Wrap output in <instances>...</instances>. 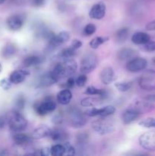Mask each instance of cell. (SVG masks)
<instances>
[{
    "label": "cell",
    "instance_id": "24",
    "mask_svg": "<svg viewBox=\"0 0 155 156\" xmlns=\"http://www.w3.org/2000/svg\"><path fill=\"white\" fill-rule=\"evenodd\" d=\"M150 41V36L147 33L142 31L135 32L132 37V41L137 45H144Z\"/></svg>",
    "mask_w": 155,
    "mask_h": 156
},
{
    "label": "cell",
    "instance_id": "34",
    "mask_svg": "<svg viewBox=\"0 0 155 156\" xmlns=\"http://www.w3.org/2000/svg\"><path fill=\"white\" fill-rule=\"evenodd\" d=\"M89 138L90 137L88 133H79L76 136V142L80 146H84V145L88 144V142H89Z\"/></svg>",
    "mask_w": 155,
    "mask_h": 156
},
{
    "label": "cell",
    "instance_id": "23",
    "mask_svg": "<svg viewBox=\"0 0 155 156\" xmlns=\"http://www.w3.org/2000/svg\"><path fill=\"white\" fill-rule=\"evenodd\" d=\"M57 80L54 77L52 72H49V73H45L42 76H40V79L39 81V86L42 87V88L50 87L54 84L57 83Z\"/></svg>",
    "mask_w": 155,
    "mask_h": 156
},
{
    "label": "cell",
    "instance_id": "9",
    "mask_svg": "<svg viewBox=\"0 0 155 156\" xmlns=\"http://www.w3.org/2000/svg\"><path fill=\"white\" fill-rule=\"evenodd\" d=\"M116 111V108L113 105H107L102 108H97L95 107L88 108L84 111V114L88 117H97L99 116L100 117H106L112 115Z\"/></svg>",
    "mask_w": 155,
    "mask_h": 156
},
{
    "label": "cell",
    "instance_id": "19",
    "mask_svg": "<svg viewBox=\"0 0 155 156\" xmlns=\"http://www.w3.org/2000/svg\"><path fill=\"white\" fill-rule=\"evenodd\" d=\"M50 137L52 140L55 142H62L65 141L68 137L66 131L60 127H54L51 129L50 133Z\"/></svg>",
    "mask_w": 155,
    "mask_h": 156
},
{
    "label": "cell",
    "instance_id": "45",
    "mask_svg": "<svg viewBox=\"0 0 155 156\" xmlns=\"http://www.w3.org/2000/svg\"><path fill=\"white\" fill-rule=\"evenodd\" d=\"M63 121V118L61 115H55L53 117V122L56 125H60Z\"/></svg>",
    "mask_w": 155,
    "mask_h": 156
},
{
    "label": "cell",
    "instance_id": "38",
    "mask_svg": "<svg viewBox=\"0 0 155 156\" xmlns=\"http://www.w3.org/2000/svg\"><path fill=\"white\" fill-rule=\"evenodd\" d=\"M87 81H88V77H87L86 74H84L82 73L81 75L78 76L77 79H75V84L80 88H82L85 85Z\"/></svg>",
    "mask_w": 155,
    "mask_h": 156
},
{
    "label": "cell",
    "instance_id": "20",
    "mask_svg": "<svg viewBox=\"0 0 155 156\" xmlns=\"http://www.w3.org/2000/svg\"><path fill=\"white\" fill-rule=\"evenodd\" d=\"M71 98H72V93L68 88H63L57 94L56 97L58 103L62 105H68L71 102Z\"/></svg>",
    "mask_w": 155,
    "mask_h": 156
},
{
    "label": "cell",
    "instance_id": "26",
    "mask_svg": "<svg viewBox=\"0 0 155 156\" xmlns=\"http://www.w3.org/2000/svg\"><path fill=\"white\" fill-rule=\"evenodd\" d=\"M42 59L36 55H30L24 58L22 61L23 66L24 67H31L33 66H36L41 63Z\"/></svg>",
    "mask_w": 155,
    "mask_h": 156
},
{
    "label": "cell",
    "instance_id": "3",
    "mask_svg": "<svg viewBox=\"0 0 155 156\" xmlns=\"http://www.w3.org/2000/svg\"><path fill=\"white\" fill-rule=\"evenodd\" d=\"M33 109L39 116H46L56 109V103L53 97H47L33 105Z\"/></svg>",
    "mask_w": 155,
    "mask_h": 156
},
{
    "label": "cell",
    "instance_id": "10",
    "mask_svg": "<svg viewBox=\"0 0 155 156\" xmlns=\"http://www.w3.org/2000/svg\"><path fill=\"white\" fill-rule=\"evenodd\" d=\"M139 144L147 151H155V130L144 133L139 137Z\"/></svg>",
    "mask_w": 155,
    "mask_h": 156
},
{
    "label": "cell",
    "instance_id": "30",
    "mask_svg": "<svg viewBox=\"0 0 155 156\" xmlns=\"http://www.w3.org/2000/svg\"><path fill=\"white\" fill-rule=\"evenodd\" d=\"M129 34V27H122L117 30L115 34V37L119 42H125L127 40Z\"/></svg>",
    "mask_w": 155,
    "mask_h": 156
},
{
    "label": "cell",
    "instance_id": "40",
    "mask_svg": "<svg viewBox=\"0 0 155 156\" xmlns=\"http://www.w3.org/2000/svg\"><path fill=\"white\" fill-rule=\"evenodd\" d=\"M64 147H65V155H74L75 154V149L68 142H65L64 143Z\"/></svg>",
    "mask_w": 155,
    "mask_h": 156
},
{
    "label": "cell",
    "instance_id": "17",
    "mask_svg": "<svg viewBox=\"0 0 155 156\" xmlns=\"http://www.w3.org/2000/svg\"><path fill=\"white\" fill-rule=\"evenodd\" d=\"M13 141L16 146H20V147H24L27 146L29 143H31V136H28L27 134L24 133L17 132L14 134L13 136Z\"/></svg>",
    "mask_w": 155,
    "mask_h": 156
},
{
    "label": "cell",
    "instance_id": "47",
    "mask_svg": "<svg viewBox=\"0 0 155 156\" xmlns=\"http://www.w3.org/2000/svg\"><path fill=\"white\" fill-rule=\"evenodd\" d=\"M5 125V120L0 117V128H2Z\"/></svg>",
    "mask_w": 155,
    "mask_h": 156
},
{
    "label": "cell",
    "instance_id": "50",
    "mask_svg": "<svg viewBox=\"0 0 155 156\" xmlns=\"http://www.w3.org/2000/svg\"><path fill=\"white\" fill-rule=\"evenodd\" d=\"M152 61H153V62L155 63V56H154V57L152 58Z\"/></svg>",
    "mask_w": 155,
    "mask_h": 156
},
{
    "label": "cell",
    "instance_id": "35",
    "mask_svg": "<svg viewBox=\"0 0 155 156\" xmlns=\"http://www.w3.org/2000/svg\"><path fill=\"white\" fill-rule=\"evenodd\" d=\"M24 106H25V98H24V94H18L15 101V110L19 111L24 109Z\"/></svg>",
    "mask_w": 155,
    "mask_h": 156
},
{
    "label": "cell",
    "instance_id": "18",
    "mask_svg": "<svg viewBox=\"0 0 155 156\" xmlns=\"http://www.w3.org/2000/svg\"><path fill=\"white\" fill-rule=\"evenodd\" d=\"M50 130H51V129L47 126H46V125H40L33 130L30 136H31L32 140H42V139L46 138V137L50 136Z\"/></svg>",
    "mask_w": 155,
    "mask_h": 156
},
{
    "label": "cell",
    "instance_id": "2",
    "mask_svg": "<svg viewBox=\"0 0 155 156\" xmlns=\"http://www.w3.org/2000/svg\"><path fill=\"white\" fill-rule=\"evenodd\" d=\"M9 126L12 132H22L27 128V121L18 111L14 110L8 117Z\"/></svg>",
    "mask_w": 155,
    "mask_h": 156
},
{
    "label": "cell",
    "instance_id": "21",
    "mask_svg": "<svg viewBox=\"0 0 155 156\" xmlns=\"http://www.w3.org/2000/svg\"><path fill=\"white\" fill-rule=\"evenodd\" d=\"M119 59L122 61H129L138 56V53L135 50L131 48H122L118 52Z\"/></svg>",
    "mask_w": 155,
    "mask_h": 156
},
{
    "label": "cell",
    "instance_id": "11",
    "mask_svg": "<svg viewBox=\"0 0 155 156\" xmlns=\"http://www.w3.org/2000/svg\"><path fill=\"white\" fill-rule=\"evenodd\" d=\"M147 61L144 58L137 57L128 61L126 64V69L130 73H138L142 71L147 67Z\"/></svg>",
    "mask_w": 155,
    "mask_h": 156
},
{
    "label": "cell",
    "instance_id": "43",
    "mask_svg": "<svg viewBox=\"0 0 155 156\" xmlns=\"http://www.w3.org/2000/svg\"><path fill=\"white\" fill-rule=\"evenodd\" d=\"M82 46V42L80 41V40L78 39H74L72 41H71V47L73 48L74 50H77L78 49H80Z\"/></svg>",
    "mask_w": 155,
    "mask_h": 156
},
{
    "label": "cell",
    "instance_id": "39",
    "mask_svg": "<svg viewBox=\"0 0 155 156\" xmlns=\"http://www.w3.org/2000/svg\"><path fill=\"white\" fill-rule=\"evenodd\" d=\"M12 82H11V80L9 79V78H4L2 80H0V87L2 88L3 90H8L12 88Z\"/></svg>",
    "mask_w": 155,
    "mask_h": 156
},
{
    "label": "cell",
    "instance_id": "8",
    "mask_svg": "<svg viewBox=\"0 0 155 156\" xmlns=\"http://www.w3.org/2000/svg\"><path fill=\"white\" fill-rule=\"evenodd\" d=\"M71 126L75 129H80L85 126L87 123L86 114L76 108H71L68 111Z\"/></svg>",
    "mask_w": 155,
    "mask_h": 156
},
{
    "label": "cell",
    "instance_id": "4",
    "mask_svg": "<svg viewBox=\"0 0 155 156\" xmlns=\"http://www.w3.org/2000/svg\"><path fill=\"white\" fill-rule=\"evenodd\" d=\"M91 127L97 133L100 135L112 133L115 130L114 125L110 121L106 120L105 117H101V118L94 120L91 123Z\"/></svg>",
    "mask_w": 155,
    "mask_h": 156
},
{
    "label": "cell",
    "instance_id": "37",
    "mask_svg": "<svg viewBox=\"0 0 155 156\" xmlns=\"http://www.w3.org/2000/svg\"><path fill=\"white\" fill-rule=\"evenodd\" d=\"M97 30V27H96L95 24H88L86 26L84 27L83 30V33L85 36H91V35L94 34V33Z\"/></svg>",
    "mask_w": 155,
    "mask_h": 156
},
{
    "label": "cell",
    "instance_id": "48",
    "mask_svg": "<svg viewBox=\"0 0 155 156\" xmlns=\"http://www.w3.org/2000/svg\"><path fill=\"white\" fill-rule=\"evenodd\" d=\"M5 1H6V0H0V5L3 4V3H4Z\"/></svg>",
    "mask_w": 155,
    "mask_h": 156
},
{
    "label": "cell",
    "instance_id": "33",
    "mask_svg": "<svg viewBox=\"0 0 155 156\" xmlns=\"http://www.w3.org/2000/svg\"><path fill=\"white\" fill-rule=\"evenodd\" d=\"M133 85L132 82H115V87L119 91L121 92H126L129 91Z\"/></svg>",
    "mask_w": 155,
    "mask_h": 156
},
{
    "label": "cell",
    "instance_id": "5",
    "mask_svg": "<svg viewBox=\"0 0 155 156\" xmlns=\"http://www.w3.org/2000/svg\"><path fill=\"white\" fill-rule=\"evenodd\" d=\"M139 86L145 91L155 90V70L147 69L140 76L138 80Z\"/></svg>",
    "mask_w": 155,
    "mask_h": 156
},
{
    "label": "cell",
    "instance_id": "22",
    "mask_svg": "<svg viewBox=\"0 0 155 156\" xmlns=\"http://www.w3.org/2000/svg\"><path fill=\"white\" fill-rule=\"evenodd\" d=\"M140 114H138L136 111H134L131 108L128 107L124 112L122 113V119L124 123V124H130L133 121H135L137 118H138Z\"/></svg>",
    "mask_w": 155,
    "mask_h": 156
},
{
    "label": "cell",
    "instance_id": "44",
    "mask_svg": "<svg viewBox=\"0 0 155 156\" xmlns=\"http://www.w3.org/2000/svg\"><path fill=\"white\" fill-rule=\"evenodd\" d=\"M45 1L46 0H31V4L34 7L39 8L45 4Z\"/></svg>",
    "mask_w": 155,
    "mask_h": 156
},
{
    "label": "cell",
    "instance_id": "13",
    "mask_svg": "<svg viewBox=\"0 0 155 156\" xmlns=\"http://www.w3.org/2000/svg\"><path fill=\"white\" fill-rule=\"evenodd\" d=\"M106 5L103 2H100L91 7L89 12L90 18L94 20H100L105 16L106 14Z\"/></svg>",
    "mask_w": 155,
    "mask_h": 156
},
{
    "label": "cell",
    "instance_id": "42",
    "mask_svg": "<svg viewBox=\"0 0 155 156\" xmlns=\"http://www.w3.org/2000/svg\"><path fill=\"white\" fill-rule=\"evenodd\" d=\"M75 84V79L72 77V76H70L68 77L66 82L63 84V88H68V89H71V88H73Z\"/></svg>",
    "mask_w": 155,
    "mask_h": 156
},
{
    "label": "cell",
    "instance_id": "28",
    "mask_svg": "<svg viewBox=\"0 0 155 156\" xmlns=\"http://www.w3.org/2000/svg\"><path fill=\"white\" fill-rule=\"evenodd\" d=\"M17 53L16 46L13 44H8L3 48L2 51V55L4 58H10L13 56Z\"/></svg>",
    "mask_w": 155,
    "mask_h": 156
},
{
    "label": "cell",
    "instance_id": "6",
    "mask_svg": "<svg viewBox=\"0 0 155 156\" xmlns=\"http://www.w3.org/2000/svg\"><path fill=\"white\" fill-rule=\"evenodd\" d=\"M129 107L133 109L135 111H136L140 115L145 114V113L150 112L155 108V105H153V101L147 98L137 99L136 101H134Z\"/></svg>",
    "mask_w": 155,
    "mask_h": 156
},
{
    "label": "cell",
    "instance_id": "32",
    "mask_svg": "<svg viewBox=\"0 0 155 156\" xmlns=\"http://www.w3.org/2000/svg\"><path fill=\"white\" fill-rule=\"evenodd\" d=\"M50 155L53 156L65 155V147L64 145L56 144L50 148Z\"/></svg>",
    "mask_w": 155,
    "mask_h": 156
},
{
    "label": "cell",
    "instance_id": "27",
    "mask_svg": "<svg viewBox=\"0 0 155 156\" xmlns=\"http://www.w3.org/2000/svg\"><path fill=\"white\" fill-rule=\"evenodd\" d=\"M102 99L96 98L88 97L84 98L81 101V105L84 108H91V107H96L97 105H100L102 102Z\"/></svg>",
    "mask_w": 155,
    "mask_h": 156
},
{
    "label": "cell",
    "instance_id": "14",
    "mask_svg": "<svg viewBox=\"0 0 155 156\" xmlns=\"http://www.w3.org/2000/svg\"><path fill=\"white\" fill-rule=\"evenodd\" d=\"M115 71L111 66H106L102 69L100 73V80L102 83L104 85H108L115 80Z\"/></svg>",
    "mask_w": 155,
    "mask_h": 156
},
{
    "label": "cell",
    "instance_id": "46",
    "mask_svg": "<svg viewBox=\"0 0 155 156\" xmlns=\"http://www.w3.org/2000/svg\"><path fill=\"white\" fill-rule=\"evenodd\" d=\"M145 28L147 30H150V31H154L155 30V20L154 21H150L147 23L145 26Z\"/></svg>",
    "mask_w": 155,
    "mask_h": 156
},
{
    "label": "cell",
    "instance_id": "25",
    "mask_svg": "<svg viewBox=\"0 0 155 156\" xmlns=\"http://www.w3.org/2000/svg\"><path fill=\"white\" fill-rule=\"evenodd\" d=\"M85 94L88 95H99L102 100H104L107 97V92L104 89H99L96 87L91 85L87 88V89L84 91Z\"/></svg>",
    "mask_w": 155,
    "mask_h": 156
},
{
    "label": "cell",
    "instance_id": "49",
    "mask_svg": "<svg viewBox=\"0 0 155 156\" xmlns=\"http://www.w3.org/2000/svg\"><path fill=\"white\" fill-rule=\"evenodd\" d=\"M2 67L1 63H0V73H1V72H2Z\"/></svg>",
    "mask_w": 155,
    "mask_h": 156
},
{
    "label": "cell",
    "instance_id": "1",
    "mask_svg": "<svg viewBox=\"0 0 155 156\" xmlns=\"http://www.w3.org/2000/svg\"><path fill=\"white\" fill-rule=\"evenodd\" d=\"M77 62L73 58H70L62 59V62H59L51 72L57 82H59L61 79L72 76L77 71Z\"/></svg>",
    "mask_w": 155,
    "mask_h": 156
},
{
    "label": "cell",
    "instance_id": "41",
    "mask_svg": "<svg viewBox=\"0 0 155 156\" xmlns=\"http://www.w3.org/2000/svg\"><path fill=\"white\" fill-rule=\"evenodd\" d=\"M143 50L146 52H154L155 51V41H150L144 44L143 45Z\"/></svg>",
    "mask_w": 155,
    "mask_h": 156
},
{
    "label": "cell",
    "instance_id": "12",
    "mask_svg": "<svg viewBox=\"0 0 155 156\" xmlns=\"http://www.w3.org/2000/svg\"><path fill=\"white\" fill-rule=\"evenodd\" d=\"M70 39L69 32L62 30L58 34H54L48 41V46L51 49H56L60 47L64 43L67 42Z\"/></svg>",
    "mask_w": 155,
    "mask_h": 156
},
{
    "label": "cell",
    "instance_id": "29",
    "mask_svg": "<svg viewBox=\"0 0 155 156\" xmlns=\"http://www.w3.org/2000/svg\"><path fill=\"white\" fill-rule=\"evenodd\" d=\"M109 37H96L93 38L89 43V45L91 48L96 50L98 48L101 44H103L105 42L109 41Z\"/></svg>",
    "mask_w": 155,
    "mask_h": 156
},
{
    "label": "cell",
    "instance_id": "7",
    "mask_svg": "<svg viewBox=\"0 0 155 156\" xmlns=\"http://www.w3.org/2000/svg\"><path fill=\"white\" fill-rule=\"evenodd\" d=\"M97 64H98V60L96 55L91 53H87L82 57L81 61V73L84 74H88L91 73L97 68Z\"/></svg>",
    "mask_w": 155,
    "mask_h": 156
},
{
    "label": "cell",
    "instance_id": "31",
    "mask_svg": "<svg viewBox=\"0 0 155 156\" xmlns=\"http://www.w3.org/2000/svg\"><path fill=\"white\" fill-rule=\"evenodd\" d=\"M76 55V50L71 48V47H68V48H65L59 53V56L60 59H70V58H73Z\"/></svg>",
    "mask_w": 155,
    "mask_h": 156
},
{
    "label": "cell",
    "instance_id": "36",
    "mask_svg": "<svg viewBox=\"0 0 155 156\" xmlns=\"http://www.w3.org/2000/svg\"><path fill=\"white\" fill-rule=\"evenodd\" d=\"M139 126L144 128H155V118L154 117H147L141 120L138 123Z\"/></svg>",
    "mask_w": 155,
    "mask_h": 156
},
{
    "label": "cell",
    "instance_id": "15",
    "mask_svg": "<svg viewBox=\"0 0 155 156\" xmlns=\"http://www.w3.org/2000/svg\"><path fill=\"white\" fill-rule=\"evenodd\" d=\"M30 76V72L27 71V69H16L11 73L9 76V79L12 82V84L18 85V84H21L24 82L27 76Z\"/></svg>",
    "mask_w": 155,
    "mask_h": 156
},
{
    "label": "cell",
    "instance_id": "16",
    "mask_svg": "<svg viewBox=\"0 0 155 156\" xmlns=\"http://www.w3.org/2000/svg\"><path fill=\"white\" fill-rule=\"evenodd\" d=\"M7 25L10 30L17 31L21 30L24 25V19L18 15H13L9 17L7 19Z\"/></svg>",
    "mask_w": 155,
    "mask_h": 156
}]
</instances>
